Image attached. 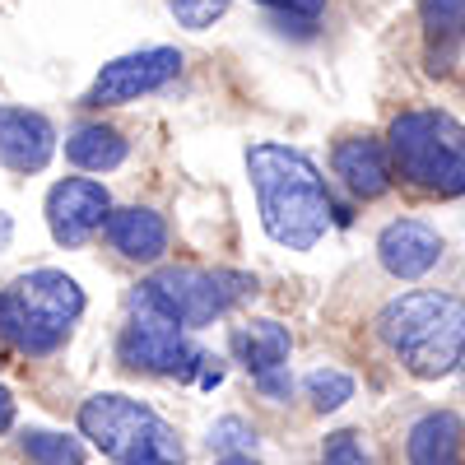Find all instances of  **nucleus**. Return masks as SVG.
Here are the masks:
<instances>
[{
    "instance_id": "17",
    "label": "nucleus",
    "mask_w": 465,
    "mask_h": 465,
    "mask_svg": "<svg viewBox=\"0 0 465 465\" xmlns=\"http://www.w3.org/2000/svg\"><path fill=\"white\" fill-rule=\"evenodd\" d=\"M65 159H70L74 168H84V173H112V168L126 163V140H122V131H112V126L94 122V126L70 131Z\"/></svg>"
},
{
    "instance_id": "25",
    "label": "nucleus",
    "mask_w": 465,
    "mask_h": 465,
    "mask_svg": "<svg viewBox=\"0 0 465 465\" xmlns=\"http://www.w3.org/2000/svg\"><path fill=\"white\" fill-rule=\"evenodd\" d=\"M10 423H15V396L5 391V386H0V433H5Z\"/></svg>"
},
{
    "instance_id": "18",
    "label": "nucleus",
    "mask_w": 465,
    "mask_h": 465,
    "mask_svg": "<svg viewBox=\"0 0 465 465\" xmlns=\"http://www.w3.org/2000/svg\"><path fill=\"white\" fill-rule=\"evenodd\" d=\"M24 451L33 465H84V442L65 438V433H47V429H28L24 433Z\"/></svg>"
},
{
    "instance_id": "20",
    "label": "nucleus",
    "mask_w": 465,
    "mask_h": 465,
    "mask_svg": "<svg viewBox=\"0 0 465 465\" xmlns=\"http://www.w3.org/2000/svg\"><path fill=\"white\" fill-rule=\"evenodd\" d=\"M232 5V0H168V10L182 28H210L214 19H223V10Z\"/></svg>"
},
{
    "instance_id": "1",
    "label": "nucleus",
    "mask_w": 465,
    "mask_h": 465,
    "mask_svg": "<svg viewBox=\"0 0 465 465\" xmlns=\"http://www.w3.org/2000/svg\"><path fill=\"white\" fill-rule=\"evenodd\" d=\"M247 177L256 191V210L265 232L289 252H312L331 228V191L307 153L289 144H252Z\"/></svg>"
},
{
    "instance_id": "16",
    "label": "nucleus",
    "mask_w": 465,
    "mask_h": 465,
    "mask_svg": "<svg viewBox=\"0 0 465 465\" xmlns=\"http://www.w3.org/2000/svg\"><path fill=\"white\" fill-rule=\"evenodd\" d=\"M289 349H293V340H289V326L270 322V317H261V322H247V326H238V331H232V354L242 359V368H247L252 377L280 372V368H284V359H289Z\"/></svg>"
},
{
    "instance_id": "14",
    "label": "nucleus",
    "mask_w": 465,
    "mask_h": 465,
    "mask_svg": "<svg viewBox=\"0 0 465 465\" xmlns=\"http://www.w3.org/2000/svg\"><path fill=\"white\" fill-rule=\"evenodd\" d=\"M419 24L429 37V70L447 74L465 43V0H419Z\"/></svg>"
},
{
    "instance_id": "13",
    "label": "nucleus",
    "mask_w": 465,
    "mask_h": 465,
    "mask_svg": "<svg viewBox=\"0 0 465 465\" xmlns=\"http://www.w3.org/2000/svg\"><path fill=\"white\" fill-rule=\"evenodd\" d=\"M103 232H107V242L122 252L126 261H159L168 252V223H163V214L140 210V205L112 210Z\"/></svg>"
},
{
    "instance_id": "22",
    "label": "nucleus",
    "mask_w": 465,
    "mask_h": 465,
    "mask_svg": "<svg viewBox=\"0 0 465 465\" xmlns=\"http://www.w3.org/2000/svg\"><path fill=\"white\" fill-rule=\"evenodd\" d=\"M326 465H372V460L363 456V447L354 442V433H335L326 442Z\"/></svg>"
},
{
    "instance_id": "23",
    "label": "nucleus",
    "mask_w": 465,
    "mask_h": 465,
    "mask_svg": "<svg viewBox=\"0 0 465 465\" xmlns=\"http://www.w3.org/2000/svg\"><path fill=\"white\" fill-rule=\"evenodd\" d=\"M256 5H270L280 15H302V19H317L326 10V0H256Z\"/></svg>"
},
{
    "instance_id": "3",
    "label": "nucleus",
    "mask_w": 465,
    "mask_h": 465,
    "mask_svg": "<svg viewBox=\"0 0 465 465\" xmlns=\"http://www.w3.org/2000/svg\"><path fill=\"white\" fill-rule=\"evenodd\" d=\"M386 153L410 186L433 196H465V126L456 116L433 107L401 112L386 131Z\"/></svg>"
},
{
    "instance_id": "11",
    "label": "nucleus",
    "mask_w": 465,
    "mask_h": 465,
    "mask_svg": "<svg viewBox=\"0 0 465 465\" xmlns=\"http://www.w3.org/2000/svg\"><path fill=\"white\" fill-rule=\"evenodd\" d=\"M56 153V131L43 112L0 107V163L10 173H43Z\"/></svg>"
},
{
    "instance_id": "5",
    "label": "nucleus",
    "mask_w": 465,
    "mask_h": 465,
    "mask_svg": "<svg viewBox=\"0 0 465 465\" xmlns=\"http://www.w3.org/2000/svg\"><path fill=\"white\" fill-rule=\"evenodd\" d=\"M80 433L112 456L116 465H182V442L168 423L153 414L149 405L131 401V396H89L80 405Z\"/></svg>"
},
{
    "instance_id": "10",
    "label": "nucleus",
    "mask_w": 465,
    "mask_h": 465,
    "mask_svg": "<svg viewBox=\"0 0 465 465\" xmlns=\"http://www.w3.org/2000/svg\"><path fill=\"white\" fill-rule=\"evenodd\" d=\"M377 261L396 280H423L442 261V238L423 219H396L377 232Z\"/></svg>"
},
{
    "instance_id": "2",
    "label": "nucleus",
    "mask_w": 465,
    "mask_h": 465,
    "mask_svg": "<svg viewBox=\"0 0 465 465\" xmlns=\"http://www.w3.org/2000/svg\"><path fill=\"white\" fill-rule=\"evenodd\" d=\"M377 335L414 377H447L465 359V302L438 289H410L377 312Z\"/></svg>"
},
{
    "instance_id": "12",
    "label": "nucleus",
    "mask_w": 465,
    "mask_h": 465,
    "mask_svg": "<svg viewBox=\"0 0 465 465\" xmlns=\"http://www.w3.org/2000/svg\"><path fill=\"white\" fill-rule=\"evenodd\" d=\"M335 177H344V186L363 201H377L391 191V153L377 135H344L331 153Z\"/></svg>"
},
{
    "instance_id": "15",
    "label": "nucleus",
    "mask_w": 465,
    "mask_h": 465,
    "mask_svg": "<svg viewBox=\"0 0 465 465\" xmlns=\"http://www.w3.org/2000/svg\"><path fill=\"white\" fill-rule=\"evenodd\" d=\"M460 438H465V423L451 410H433L410 429L405 456L410 465H460Z\"/></svg>"
},
{
    "instance_id": "4",
    "label": "nucleus",
    "mask_w": 465,
    "mask_h": 465,
    "mask_svg": "<svg viewBox=\"0 0 465 465\" xmlns=\"http://www.w3.org/2000/svg\"><path fill=\"white\" fill-rule=\"evenodd\" d=\"M84 312V289L65 270H28L0 293V335L24 354H52Z\"/></svg>"
},
{
    "instance_id": "29",
    "label": "nucleus",
    "mask_w": 465,
    "mask_h": 465,
    "mask_svg": "<svg viewBox=\"0 0 465 465\" xmlns=\"http://www.w3.org/2000/svg\"><path fill=\"white\" fill-rule=\"evenodd\" d=\"M460 363H465V359H460Z\"/></svg>"
},
{
    "instance_id": "27",
    "label": "nucleus",
    "mask_w": 465,
    "mask_h": 465,
    "mask_svg": "<svg viewBox=\"0 0 465 465\" xmlns=\"http://www.w3.org/2000/svg\"><path fill=\"white\" fill-rule=\"evenodd\" d=\"M5 242H10V219L0 214V247H5Z\"/></svg>"
},
{
    "instance_id": "9",
    "label": "nucleus",
    "mask_w": 465,
    "mask_h": 465,
    "mask_svg": "<svg viewBox=\"0 0 465 465\" xmlns=\"http://www.w3.org/2000/svg\"><path fill=\"white\" fill-rule=\"evenodd\" d=\"M107 214H112V196L94 177H65L47 196V228L61 247H84L107 223Z\"/></svg>"
},
{
    "instance_id": "8",
    "label": "nucleus",
    "mask_w": 465,
    "mask_h": 465,
    "mask_svg": "<svg viewBox=\"0 0 465 465\" xmlns=\"http://www.w3.org/2000/svg\"><path fill=\"white\" fill-rule=\"evenodd\" d=\"M182 70V52L177 47H149V52H131V56H116L98 70V80L89 84L84 103L89 107H122L135 103L153 89H163L168 80H177Z\"/></svg>"
},
{
    "instance_id": "21",
    "label": "nucleus",
    "mask_w": 465,
    "mask_h": 465,
    "mask_svg": "<svg viewBox=\"0 0 465 465\" xmlns=\"http://www.w3.org/2000/svg\"><path fill=\"white\" fill-rule=\"evenodd\" d=\"M256 442V429L242 419H219L214 429H210V447L214 451H228V456H242V447Z\"/></svg>"
},
{
    "instance_id": "28",
    "label": "nucleus",
    "mask_w": 465,
    "mask_h": 465,
    "mask_svg": "<svg viewBox=\"0 0 465 465\" xmlns=\"http://www.w3.org/2000/svg\"><path fill=\"white\" fill-rule=\"evenodd\" d=\"M149 465H153V460H149Z\"/></svg>"
},
{
    "instance_id": "24",
    "label": "nucleus",
    "mask_w": 465,
    "mask_h": 465,
    "mask_svg": "<svg viewBox=\"0 0 465 465\" xmlns=\"http://www.w3.org/2000/svg\"><path fill=\"white\" fill-rule=\"evenodd\" d=\"M256 386H261V396H270V401H284L293 391V381L284 372H265V377H256Z\"/></svg>"
},
{
    "instance_id": "6",
    "label": "nucleus",
    "mask_w": 465,
    "mask_h": 465,
    "mask_svg": "<svg viewBox=\"0 0 465 465\" xmlns=\"http://www.w3.org/2000/svg\"><path fill=\"white\" fill-rule=\"evenodd\" d=\"M140 289L182 331H201V326L219 322L228 307H238L247 293H256V280L252 275H238V270L168 265V270H159V275H153L149 284H140Z\"/></svg>"
},
{
    "instance_id": "7",
    "label": "nucleus",
    "mask_w": 465,
    "mask_h": 465,
    "mask_svg": "<svg viewBox=\"0 0 465 465\" xmlns=\"http://www.w3.org/2000/svg\"><path fill=\"white\" fill-rule=\"evenodd\" d=\"M126 368H144V372H163V377H191L201 363L196 349H186L182 326L173 317H163L159 307L144 298V289L131 298V326L122 331L116 344Z\"/></svg>"
},
{
    "instance_id": "26",
    "label": "nucleus",
    "mask_w": 465,
    "mask_h": 465,
    "mask_svg": "<svg viewBox=\"0 0 465 465\" xmlns=\"http://www.w3.org/2000/svg\"><path fill=\"white\" fill-rule=\"evenodd\" d=\"M214 465H261V460H252V456H223V460H214Z\"/></svg>"
},
{
    "instance_id": "19",
    "label": "nucleus",
    "mask_w": 465,
    "mask_h": 465,
    "mask_svg": "<svg viewBox=\"0 0 465 465\" xmlns=\"http://www.w3.org/2000/svg\"><path fill=\"white\" fill-rule=\"evenodd\" d=\"M307 396H312V405L322 414H331V410H340L349 396H354V377L340 372V368H317L312 377H307Z\"/></svg>"
}]
</instances>
